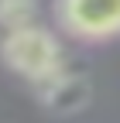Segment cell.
I'll return each mask as SVG.
<instances>
[{
  "label": "cell",
  "instance_id": "6da1fadb",
  "mask_svg": "<svg viewBox=\"0 0 120 123\" xmlns=\"http://www.w3.org/2000/svg\"><path fill=\"white\" fill-rule=\"evenodd\" d=\"M0 62L21 75L24 82H31L34 89L45 86L48 79H55L58 72H65V51L58 38L52 31H45L41 24H24L4 31V41H0Z\"/></svg>",
  "mask_w": 120,
  "mask_h": 123
},
{
  "label": "cell",
  "instance_id": "7a4b0ae2",
  "mask_svg": "<svg viewBox=\"0 0 120 123\" xmlns=\"http://www.w3.org/2000/svg\"><path fill=\"white\" fill-rule=\"evenodd\" d=\"M55 24L82 44L120 38V0H55Z\"/></svg>",
  "mask_w": 120,
  "mask_h": 123
},
{
  "label": "cell",
  "instance_id": "3957f363",
  "mask_svg": "<svg viewBox=\"0 0 120 123\" xmlns=\"http://www.w3.org/2000/svg\"><path fill=\"white\" fill-rule=\"evenodd\" d=\"M38 103L52 116H76L93 103V82L82 72L65 68L55 79H48L45 86H38Z\"/></svg>",
  "mask_w": 120,
  "mask_h": 123
},
{
  "label": "cell",
  "instance_id": "277c9868",
  "mask_svg": "<svg viewBox=\"0 0 120 123\" xmlns=\"http://www.w3.org/2000/svg\"><path fill=\"white\" fill-rule=\"evenodd\" d=\"M38 0H0V27L14 31L24 24H38Z\"/></svg>",
  "mask_w": 120,
  "mask_h": 123
}]
</instances>
